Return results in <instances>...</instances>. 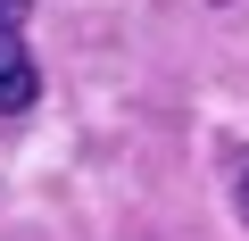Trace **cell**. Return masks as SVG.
<instances>
[{"instance_id": "obj_1", "label": "cell", "mask_w": 249, "mask_h": 241, "mask_svg": "<svg viewBox=\"0 0 249 241\" xmlns=\"http://www.w3.org/2000/svg\"><path fill=\"white\" fill-rule=\"evenodd\" d=\"M42 100V67L25 50V0H0V116H25Z\"/></svg>"}, {"instance_id": "obj_2", "label": "cell", "mask_w": 249, "mask_h": 241, "mask_svg": "<svg viewBox=\"0 0 249 241\" xmlns=\"http://www.w3.org/2000/svg\"><path fill=\"white\" fill-rule=\"evenodd\" d=\"M232 216L249 224V158H241V175H232Z\"/></svg>"}]
</instances>
